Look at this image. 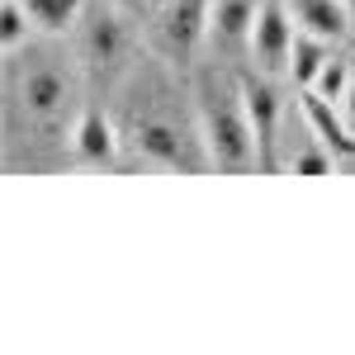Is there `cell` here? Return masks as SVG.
<instances>
[{"label": "cell", "mask_w": 355, "mask_h": 355, "mask_svg": "<svg viewBox=\"0 0 355 355\" xmlns=\"http://www.w3.org/2000/svg\"><path fill=\"white\" fill-rule=\"evenodd\" d=\"M114 123L123 133V147L137 162L166 166V171H214L209 166V147L199 137V119H194V100L180 95V85L166 76L162 67H137L119 90V110Z\"/></svg>", "instance_id": "6da1fadb"}, {"label": "cell", "mask_w": 355, "mask_h": 355, "mask_svg": "<svg viewBox=\"0 0 355 355\" xmlns=\"http://www.w3.org/2000/svg\"><path fill=\"white\" fill-rule=\"evenodd\" d=\"M10 57V71H5V95H10V133H71L76 128V71L67 67V57L57 48L43 43H24L19 53Z\"/></svg>", "instance_id": "7a4b0ae2"}, {"label": "cell", "mask_w": 355, "mask_h": 355, "mask_svg": "<svg viewBox=\"0 0 355 355\" xmlns=\"http://www.w3.org/2000/svg\"><path fill=\"white\" fill-rule=\"evenodd\" d=\"M190 100H194V119H199V137L209 147V166L223 175L261 171L256 133H251L246 100H242V76L223 62H204V67H194Z\"/></svg>", "instance_id": "3957f363"}, {"label": "cell", "mask_w": 355, "mask_h": 355, "mask_svg": "<svg viewBox=\"0 0 355 355\" xmlns=\"http://www.w3.org/2000/svg\"><path fill=\"white\" fill-rule=\"evenodd\" d=\"M133 24L114 10L110 0H85L81 24H76V53L90 76H123L133 71Z\"/></svg>", "instance_id": "277c9868"}, {"label": "cell", "mask_w": 355, "mask_h": 355, "mask_svg": "<svg viewBox=\"0 0 355 355\" xmlns=\"http://www.w3.org/2000/svg\"><path fill=\"white\" fill-rule=\"evenodd\" d=\"M209 10H214V0H162V5H152V24H147L152 53L171 67L194 62V53L209 43Z\"/></svg>", "instance_id": "5b68a950"}, {"label": "cell", "mask_w": 355, "mask_h": 355, "mask_svg": "<svg viewBox=\"0 0 355 355\" xmlns=\"http://www.w3.org/2000/svg\"><path fill=\"white\" fill-rule=\"evenodd\" d=\"M242 76V100H246V119H251V133H256V152H261V171L275 175L279 171V90L261 67H246Z\"/></svg>", "instance_id": "8992f818"}, {"label": "cell", "mask_w": 355, "mask_h": 355, "mask_svg": "<svg viewBox=\"0 0 355 355\" xmlns=\"http://www.w3.org/2000/svg\"><path fill=\"white\" fill-rule=\"evenodd\" d=\"M294 15H289V5L284 0H266L261 5V15H256V28H251V62L275 76V71H289V48H294Z\"/></svg>", "instance_id": "52a82bcc"}, {"label": "cell", "mask_w": 355, "mask_h": 355, "mask_svg": "<svg viewBox=\"0 0 355 355\" xmlns=\"http://www.w3.org/2000/svg\"><path fill=\"white\" fill-rule=\"evenodd\" d=\"M266 0H214L209 10V48L227 62V57L251 53V28Z\"/></svg>", "instance_id": "ba28073f"}, {"label": "cell", "mask_w": 355, "mask_h": 355, "mask_svg": "<svg viewBox=\"0 0 355 355\" xmlns=\"http://www.w3.org/2000/svg\"><path fill=\"white\" fill-rule=\"evenodd\" d=\"M71 147H76V157L90 162V166H114L119 152H123V133H119L114 114H105L100 105H85L81 119H76V128H71Z\"/></svg>", "instance_id": "9c48e42d"}, {"label": "cell", "mask_w": 355, "mask_h": 355, "mask_svg": "<svg viewBox=\"0 0 355 355\" xmlns=\"http://www.w3.org/2000/svg\"><path fill=\"white\" fill-rule=\"evenodd\" d=\"M303 119H308L313 137L327 147L331 157H341V162L355 157V133H351V123H346V114H341L336 100H322L318 90H303Z\"/></svg>", "instance_id": "30bf717a"}, {"label": "cell", "mask_w": 355, "mask_h": 355, "mask_svg": "<svg viewBox=\"0 0 355 355\" xmlns=\"http://www.w3.org/2000/svg\"><path fill=\"white\" fill-rule=\"evenodd\" d=\"M284 5L294 15V28L322 38V43H341L355 24V10L346 0H284Z\"/></svg>", "instance_id": "8fae6325"}, {"label": "cell", "mask_w": 355, "mask_h": 355, "mask_svg": "<svg viewBox=\"0 0 355 355\" xmlns=\"http://www.w3.org/2000/svg\"><path fill=\"white\" fill-rule=\"evenodd\" d=\"M28 19L38 33H48V38H62V33H71V28L81 24V10L85 0H24Z\"/></svg>", "instance_id": "7c38bea8"}, {"label": "cell", "mask_w": 355, "mask_h": 355, "mask_svg": "<svg viewBox=\"0 0 355 355\" xmlns=\"http://www.w3.org/2000/svg\"><path fill=\"white\" fill-rule=\"evenodd\" d=\"M327 57H331V43L313 38V33H294V48H289V76H294V85L308 90L318 81V71L327 67Z\"/></svg>", "instance_id": "4fadbf2b"}, {"label": "cell", "mask_w": 355, "mask_h": 355, "mask_svg": "<svg viewBox=\"0 0 355 355\" xmlns=\"http://www.w3.org/2000/svg\"><path fill=\"white\" fill-rule=\"evenodd\" d=\"M28 28H33V19H28L24 0H5L0 5V43H5V53H19L24 48Z\"/></svg>", "instance_id": "5bb4252c"}, {"label": "cell", "mask_w": 355, "mask_h": 355, "mask_svg": "<svg viewBox=\"0 0 355 355\" xmlns=\"http://www.w3.org/2000/svg\"><path fill=\"white\" fill-rule=\"evenodd\" d=\"M351 76H355V62H351V57H336V53H331L327 67L318 71V81L308 85V90H318L322 100H341V95H346V85H351Z\"/></svg>", "instance_id": "9a60e30c"}, {"label": "cell", "mask_w": 355, "mask_h": 355, "mask_svg": "<svg viewBox=\"0 0 355 355\" xmlns=\"http://www.w3.org/2000/svg\"><path fill=\"white\" fill-rule=\"evenodd\" d=\"M284 166H289L294 175H331V166H336V157H331L327 147H322V142L313 137V147H303L299 157H289Z\"/></svg>", "instance_id": "2e32d148"}, {"label": "cell", "mask_w": 355, "mask_h": 355, "mask_svg": "<svg viewBox=\"0 0 355 355\" xmlns=\"http://www.w3.org/2000/svg\"><path fill=\"white\" fill-rule=\"evenodd\" d=\"M336 105H341V114H346V123H351V133H355V76H351V85H346V95H341Z\"/></svg>", "instance_id": "e0dca14e"}, {"label": "cell", "mask_w": 355, "mask_h": 355, "mask_svg": "<svg viewBox=\"0 0 355 355\" xmlns=\"http://www.w3.org/2000/svg\"><path fill=\"white\" fill-rule=\"evenodd\" d=\"M346 5H351V10H355V0H346Z\"/></svg>", "instance_id": "ac0fdd59"}, {"label": "cell", "mask_w": 355, "mask_h": 355, "mask_svg": "<svg viewBox=\"0 0 355 355\" xmlns=\"http://www.w3.org/2000/svg\"><path fill=\"white\" fill-rule=\"evenodd\" d=\"M152 5H162V0H152Z\"/></svg>", "instance_id": "d6986e66"}]
</instances>
